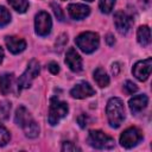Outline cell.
I'll return each instance as SVG.
<instances>
[{"label":"cell","instance_id":"cell-27","mask_svg":"<svg viewBox=\"0 0 152 152\" xmlns=\"http://www.w3.org/2000/svg\"><path fill=\"white\" fill-rule=\"evenodd\" d=\"M88 121H89V118H88V115H86V114H81V115H78V118H77V122H78V125H80L81 128H84V127L88 125Z\"/></svg>","mask_w":152,"mask_h":152},{"label":"cell","instance_id":"cell-25","mask_svg":"<svg viewBox=\"0 0 152 152\" xmlns=\"http://www.w3.org/2000/svg\"><path fill=\"white\" fill-rule=\"evenodd\" d=\"M51 8L53 10V13H55V15L57 17V19H58L59 21H63V20H64V14H63V12H62V10H61V6L57 5L56 2H51Z\"/></svg>","mask_w":152,"mask_h":152},{"label":"cell","instance_id":"cell-33","mask_svg":"<svg viewBox=\"0 0 152 152\" xmlns=\"http://www.w3.org/2000/svg\"><path fill=\"white\" fill-rule=\"evenodd\" d=\"M86 1H88V2H91V1H94V0H86Z\"/></svg>","mask_w":152,"mask_h":152},{"label":"cell","instance_id":"cell-17","mask_svg":"<svg viewBox=\"0 0 152 152\" xmlns=\"http://www.w3.org/2000/svg\"><path fill=\"white\" fill-rule=\"evenodd\" d=\"M13 80V74H2L0 76V91L2 95H7L11 91Z\"/></svg>","mask_w":152,"mask_h":152},{"label":"cell","instance_id":"cell-20","mask_svg":"<svg viewBox=\"0 0 152 152\" xmlns=\"http://www.w3.org/2000/svg\"><path fill=\"white\" fill-rule=\"evenodd\" d=\"M7 1L11 5V7L19 13H25L28 8V1L27 0H7Z\"/></svg>","mask_w":152,"mask_h":152},{"label":"cell","instance_id":"cell-9","mask_svg":"<svg viewBox=\"0 0 152 152\" xmlns=\"http://www.w3.org/2000/svg\"><path fill=\"white\" fill-rule=\"evenodd\" d=\"M151 69H152V58L148 57L144 61H139L134 64L132 72L134 75V77L139 81H146L151 74Z\"/></svg>","mask_w":152,"mask_h":152},{"label":"cell","instance_id":"cell-15","mask_svg":"<svg viewBox=\"0 0 152 152\" xmlns=\"http://www.w3.org/2000/svg\"><path fill=\"white\" fill-rule=\"evenodd\" d=\"M33 118L31 116L30 112L24 107V106H20L17 108L15 110V115H14V121L18 126L23 127L25 124H27L30 120H32Z\"/></svg>","mask_w":152,"mask_h":152},{"label":"cell","instance_id":"cell-32","mask_svg":"<svg viewBox=\"0 0 152 152\" xmlns=\"http://www.w3.org/2000/svg\"><path fill=\"white\" fill-rule=\"evenodd\" d=\"M4 56H5L4 50H2V48L0 46V64H1V63H2V61H4Z\"/></svg>","mask_w":152,"mask_h":152},{"label":"cell","instance_id":"cell-24","mask_svg":"<svg viewBox=\"0 0 152 152\" xmlns=\"http://www.w3.org/2000/svg\"><path fill=\"white\" fill-rule=\"evenodd\" d=\"M10 110H11V103L7 102V101H2L0 103V116L2 119H7L8 114H10Z\"/></svg>","mask_w":152,"mask_h":152},{"label":"cell","instance_id":"cell-14","mask_svg":"<svg viewBox=\"0 0 152 152\" xmlns=\"http://www.w3.org/2000/svg\"><path fill=\"white\" fill-rule=\"evenodd\" d=\"M147 103H148V97L145 94L135 95L132 99H129V101H128L129 109L133 114H138L139 112H141L144 108H146Z\"/></svg>","mask_w":152,"mask_h":152},{"label":"cell","instance_id":"cell-22","mask_svg":"<svg viewBox=\"0 0 152 152\" xmlns=\"http://www.w3.org/2000/svg\"><path fill=\"white\" fill-rule=\"evenodd\" d=\"M10 21H11V13H10V11L6 7L0 6V27L6 26L7 24H10Z\"/></svg>","mask_w":152,"mask_h":152},{"label":"cell","instance_id":"cell-11","mask_svg":"<svg viewBox=\"0 0 152 152\" xmlns=\"http://www.w3.org/2000/svg\"><path fill=\"white\" fill-rule=\"evenodd\" d=\"M70 95L74 99H86L95 95V90L88 82H80L70 90Z\"/></svg>","mask_w":152,"mask_h":152},{"label":"cell","instance_id":"cell-2","mask_svg":"<svg viewBox=\"0 0 152 152\" xmlns=\"http://www.w3.org/2000/svg\"><path fill=\"white\" fill-rule=\"evenodd\" d=\"M75 43L77 48L84 53L94 52L100 45V37L96 32H82L75 38Z\"/></svg>","mask_w":152,"mask_h":152},{"label":"cell","instance_id":"cell-29","mask_svg":"<svg viewBox=\"0 0 152 152\" xmlns=\"http://www.w3.org/2000/svg\"><path fill=\"white\" fill-rule=\"evenodd\" d=\"M48 69L49 71L52 74V75H57L59 72V65L56 63V62H50L49 65H48Z\"/></svg>","mask_w":152,"mask_h":152},{"label":"cell","instance_id":"cell-3","mask_svg":"<svg viewBox=\"0 0 152 152\" xmlns=\"http://www.w3.org/2000/svg\"><path fill=\"white\" fill-rule=\"evenodd\" d=\"M88 144L91 147L97 148V150H110L115 146L114 139L99 129H91L89 132Z\"/></svg>","mask_w":152,"mask_h":152},{"label":"cell","instance_id":"cell-7","mask_svg":"<svg viewBox=\"0 0 152 152\" xmlns=\"http://www.w3.org/2000/svg\"><path fill=\"white\" fill-rule=\"evenodd\" d=\"M142 139V133L137 127H129L125 129L120 135V145L125 148H132L138 145Z\"/></svg>","mask_w":152,"mask_h":152},{"label":"cell","instance_id":"cell-4","mask_svg":"<svg viewBox=\"0 0 152 152\" xmlns=\"http://www.w3.org/2000/svg\"><path fill=\"white\" fill-rule=\"evenodd\" d=\"M39 71H40L39 62H38L37 59H32V61H30V63L27 64L26 70L21 74V76H20L19 80H18V86H17V90H18V93H20V91L24 90V89L30 88L32 81L38 76Z\"/></svg>","mask_w":152,"mask_h":152},{"label":"cell","instance_id":"cell-19","mask_svg":"<svg viewBox=\"0 0 152 152\" xmlns=\"http://www.w3.org/2000/svg\"><path fill=\"white\" fill-rule=\"evenodd\" d=\"M21 128H23V131H24V133L27 138L33 139V138H37L38 134H39V126L33 119L30 120L27 124H25Z\"/></svg>","mask_w":152,"mask_h":152},{"label":"cell","instance_id":"cell-18","mask_svg":"<svg viewBox=\"0 0 152 152\" xmlns=\"http://www.w3.org/2000/svg\"><path fill=\"white\" fill-rule=\"evenodd\" d=\"M94 80L100 88H104L109 84V76L102 68H97L94 71Z\"/></svg>","mask_w":152,"mask_h":152},{"label":"cell","instance_id":"cell-13","mask_svg":"<svg viewBox=\"0 0 152 152\" xmlns=\"http://www.w3.org/2000/svg\"><path fill=\"white\" fill-rule=\"evenodd\" d=\"M68 13L72 19L81 20L89 15L90 8L89 6L83 5V4H70L68 6Z\"/></svg>","mask_w":152,"mask_h":152},{"label":"cell","instance_id":"cell-12","mask_svg":"<svg viewBox=\"0 0 152 152\" xmlns=\"http://www.w3.org/2000/svg\"><path fill=\"white\" fill-rule=\"evenodd\" d=\"M5 44L10 52L17 55L23 52L26 49V42L23 38L14 37V36H7L5 37Z\"/></svg>","mask_w":152,"mask_h":152},{"label":"cell","instance_id":"cell-5","mask_svg":"<svg viewBox=\"0 0 152 152\" xmlns=\"http://www.w3.org/2000/svg\"><path fill=\"white\" fill-rule=\"evenodd\" d=\"M68 112H69V107L66 102L59 101L57 97H51L49 106V118H48L49 124L51 126L57 125L61 121V119L66 116Z\"/></svg>","mask_w":152,"mask_h":152},{"label":"cell","instance_id":"cell-26","mask_svg":"<svg viewBox=\"0 0 152 152\" xmlns=\"http://www.w3.org/2000/svg\"><path fill=\"white\" fill-rule=\"evenodd\" d=\"M124 89H125V91H126L128 95H132V94H134V93L138 90V87H137L132 81H126L125 84H124Z\"/></svg>","mask_w":152,"mask_h":152},{"label":"cell","instance_id":"cell-10","mask_svg":"<svg viewBox=\"0 0 152 152\" xmlns=\"http://www.w3.org/2000/svg\"><path fill=\"white\" fill-rule=\"evenodd\" d=\"M65 64L74 72H78V71L82 70V66H83L82 57L78 55V52L74 48H70L66 51V55H65Z\"/></svg>","mask_w":152,"mask_h":152},{"label":"cell","instance_id":"cell-16","mask_svg":"<svg viewBox=\"0 0 152 152\" xmlns=\"http://www.w3.org/2000/svg\"><path fill=\"white\" fill-rule=\"evenodd\" d=\"M137 39L141 46H147L151 42V30L147 25L139 26L137 31Z\"/></svg>","mask_w":152,"mask_h":152},{"label":"cell","instance_id":"cell-31","mask_svg":"<svg viewBox=\"0 0 152 152\" xmlns=\"http://www.w3.org/2000/svg\"><path fill=\"white\" fill-rule=\"evenodd\" d=\"M119 70H120L119 64H118V63H114V64L112 65V74H113L114 76H116V75L119 74Z\"/></svg>","mask_w":152,"mask_h":152},{"label":"cell","instance_id":"cell-30","mask_svg":"<svg viewBox=\"0 0 152 152\" xmlns=\"http://www.w3.org/2000/svg\"><path fill=\"white\" fill-rule=\"evenodd\" d=\"M106 42H107V44H108L109 46H113V45L115 44V39H114V37H113L112 34H108V36H107Z\"/></svg>","mask_w":152,"mask_h":152},{"label":"cell","instance_id":"cell-23","mask_svg":"<svg viewBox=\"0 0 152 152\" xmlns=\"http://www.w3.org/2000/svg\"><path fill=\"white\" fill-rule=\"evenodd\" d=\"M11 139V135H10V132L0 124V147L5 146Z\"/></svg>","mask_w":152,"mask_h":152},{"label":"cell","instance_id":"cell-34","mask_svg":"<svg viewBox=\"0 0 152 152\" xmlns=\"http://www.w3.org/2000/svg\"><path fill=\"white\" fill-rule=\"evenodd\" d=\"M63 1H65V0H63Z\"/></svg>","mask_w":152,"mask_h":152},{"label":"cell","instance_id":"cell-21","mask_svg":"<svg viewBox=\"0 0 152 152\" xmlns=\"http://www.w3.org/2000/svg\"><path fill=\"white\" fill-rule=\"evenodd\" d=\"M115 2H116V0H100L99 1V7H100L102 13L108 14L113 11V7H114Z\"/></svg>","mask_w":152,"mask_h":152},{"label":"cell","instance_id":"cell-1","mask_svg":"<svg viewBox=\"0 0 152 152\" xmlns=\"http://www.w3.org/2000/svg\"><path fill=\"white\" fill-rule=\"evenodd\" d=\"M106 114L108 119V124L113 128L120 127L125 119V106L121 99L119 97H110L107 102Z\"/></svg>","mask_w":152,"mask_h":152},{"label":"cell","instance_id":"cell-6","mask_svg":"<svg viewBox=\"0 0 152 152\" xmlns=\"http://www.w3.org/2000/svg\"><path fill=\"white\" fill-rule=\"evenodd\" d=\"M52 28V20L48 12L40 11L36 14L34 18V30L36 33L40 37H45L51 32Z\"/></svg>","mask_w":152,"mask_h":152},{"label":"cell","instance_id":"cell-8","mask_svg":"<svg viewBox=\"0 0 152 152\" xmlns=\"http://www.w3.org/2000/svg\"><path fill=\"white\" fill-rule=\"evenodd\" d=\"M114 25L120 34H127L133 25V19L124 11H118L114 13Z\"/></svg>","mask_w":152,"mask_h":152},{"label":"cell","instance_id":"cell-28","mask_svg":"<svg viewBox=\"0 0 152 152\" xmlns=\"http://www.w3.org/2000/svg\"><path fill=\"white\" fill-rule=\"evenodd\" d=\"M76 150H80V148L76 147V145H74V144L70 142V141H64L63 145H62V151L69 152V151H76Z\"/></svg>","mask_w":152,"mask_h":152}]
</instances>
